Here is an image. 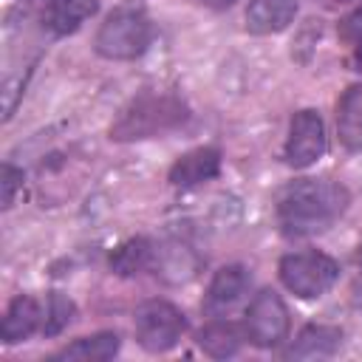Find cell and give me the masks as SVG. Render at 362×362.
Wrapping results in <instances>:
<instances>
[{
    "label": "cell",
    "mask_w": 362,
    "mask_h": 362,
    "mask_svg": "<svg viewBox=\"0 0 362 362\" xmlns=\"http://www.w3.org/2000/svg\"><path fill=\"white\" fill-rule=\"evenodd\" d=\"M351 195L339 181L303 178L288 184L277 198V223L288 238H311L331 229L348 209Z\"/></svg>",
    "instance_id": "6da1fadb"
},
{
    "label": "cell",
    "mask_w": 362,
    "mask_h": 362,
    "mask_svg": "<svg viewBox=\"0 0 362 362\" xmlns=\"http://www.w3.org/2000/svg\"><path fill=\"white\" fill-rule=\"evenodd\" d=\"M189 119V107L175 93H141L130 99L110 124L113 141H139L164 136Z\"/></svg>",
    "instance_id": "7a4b0ae2"
},
{
    "label": "cell",
    "mask_w": 362,
    "mask_h": 362,
    "mask_svg": "<svg viewBox=\"0 0 362 362\" xmlns=\"http://www.w3.org/2000/svg\"><path fill=\"white\" fill-rule=\"evenodd\" d=\"M96 54L105 59H136L150 45V20L139 3L116 6L96 31Z\"/></svg>",
    "instance_id": "3957f363"
},
{
    "label": "cell",
    "mask_w": 362,
    "mask_h": 362,
    "mask_svg": "<svg viewBox=\"0 0 362 362\" xmlns=\"http://www.w3.org/2000/svg\"><path fill=\"white\" fill-rule=\"evenodd\" d=\"M277 274L291 294L303 300H314V297H322L337 283L339 266L334 257L322 252H294L280 260Z\"/></svg>",
    "instance_id": "277c9868"
},
{
    "label": "cell",
    "mask_w": 362,
    "mask_h": 362,
    "mask_svg": "<svg viewBox=\"0 0 362 362\" xmlns=\"http://www.w3.org/2000/svg\"><path fill=\"white\" fill-rule=\"evenodd\" d=\"M184 331V314L167 300H147L136 308V339L150 354H164L175 348Z\"/></svg>",
    "instance_id": "5b68a950"
},
{
    "label": "cell",
    "mask_w": 362,
    "mask_h": 362,
    "mask_svg": "<svg viewBox=\"0 0 362 362\" xmlns=\"http://www.w3.org/2000/svg\"><path fill=\"white\" fill-rule=\"evenodd\" d=\"M243 331L257 348L280 345L288 334V311H286V303L280 300V294H274L272 288L257 291L246 308Z\"/></svg>",
    "instance_id": "8992f818"
},
{
    "label": "cell",
    "mask_w": 362,
    "mask_h": 362,
    "mask_svg": "<svg viewBox=\"0 0 362 362\" xmlns=\"http://www.w3.org/2000/svg\"><path fill=\"white\" fill-rule=\"evenodd\" d=\"M322 153H325L322 116L311 107L297 110L291 116V127H288V139H286V161L294 170H303V167H311Z\"/></svg>",
    "instance_id": "52a82bcc"
},
{
    "label": "cell",
    "mask_w": 362,
    "mask_h": 362,
    "mask_svg": "<svg viewBox=\"0 0 362 362\" xmlns=\"http://www.w3.org/2000/svg\"><path fill=\"white\" fill-rule=\"evenodd\" d=\"M221 173V150L215 147H195L175 158L170 167V184L173 187H198L204 181H212Z\"/></svg>",
    "instance_id": "ba28073f"
},
{
    "label": "cell",
    "mask_w": 362,
    "mask_h": 362,
    "mask_svg": "<svg viewBox=\"0 0 362 362\" xmlns=\"http://www.w3.org/2000/svg\"><path fill=\"white\" fill-rule=\"evenodd\" d=\"M252 277L243 266L232 263V266H223L215 272L209 288H206V297H204V311L206 314H223L226 308H232L249 288Z\"/></svg>",
    "instance_id": "9c48e42d"
},
{
    "label": "cell",
    "mask_w": 362,
    "mask_h": 362,
    "mask_svg": "<svg viewBox=\"0 0 362 362\" xmlns=\"http://www.w3.org/2000/svg\"><path fill=\"white\" fill-rule=\"evenodd\" d=\"M37 328H42V308L34 297L28 294H20L8 303L6 314H3V322H0V337L3 342H20V339H28Z\"/></svg>",
    "instance_id": "30bf717a"
},
{
    "label": "cell",
    "mask_w": 362,
    "mask_h": 362,
    "mask_svg": "<svg viewBox=\"0 0 362 362\" xmlns=\"http://www.w3.org/2000/svg\"><path fill=\"white\" fill-rule=\"evenodd\" d=\"M297 0H252L246 8V31L277 34L294 23Z\"/></svg>",
    "instance_id": "8fae6325"
},
{
    "label": "cell",
    "mask_w": 362,
    "mask_h": 362,
    "mask_svg": "<svg viewBox=\"0 0 362 362\" xmlns=\"http://www.w3.org/2000/svg\"><path fill=\"white\" fill-rule=\"evenodd\" d=\"M342 342V331L334 325H305L294 345L288 348V359H322V356H334L337 348Z\"/></svg>",
    "instance_id": "7c38bea8"
},
{
    "label": "cell",
    "mask_w": 362,
    "mask_h": 362,
    "mask_svg": "<svg viewBox=\"0 0 362 362\" xmlns=\"http://www.w3.org/2000/svg\"><path fill=\"white\" fill-rule=\"evenodd\" d=\"M337 130L348 150H362V82L351 85L337 102Z\"/></svg>",
    "instance_id": "4fadbf2b"
},
{
    "label": "cell",
    "mask_w": 362,
    "mask_h": 362,
    "mask_svg": "<svg viewBox=\"0 0 362 362\" xmlns=\"http://www.w3.org/2000/svg\"><path fill=\"white\" fill-rule=\"evenodd\" d=\"M119 334L113 331H99L90 337H79L76 342L65 345L54 359H76V362H107L119 354Z\"/></svg>",
    "instance_id": "5bb4252c"
},
{
    "label": "cell",
    "mask_w": 362,
    "mask_h": 362,
    "mask_svg": "<svg viewBox=\"0 0 362 362\" xmlns=\"http://www.w3.org/2000/svg\"><path fill=\"white\" fill-rule=\"evenodd\" d=\"M156 260V249L147 238H130L124 240L119 249H113L110 255V269L119 274V277H133V274H141L144 269H150Z\"/></svg>",
    "instance_id": "9a60e30c"
},
{
    "label": "cell",
    "mask_w": 362,
    "mask_h": 362,
    "mask_svg": "<svg viewBox=\"0 0 362 362\" xmlns=\"http://www.w3.org/2000/svg\"><path fill=\"white\" fill-rule=\"evenodd\" d=\"M243 342V334L238 325L232 322H223V320H215L209 325H204L198 331V348L215 359H226V356H235L238 348Z\"/></svg>",
    "instance_id": "2e32d148"
},
{
    "label": "cell",
    "mask_w": 362,
    "mask_h": 362,
    "mask_svg": "<svg viewBox=\"0 0 362 362\" xmlns=\"http://www.w3.org/2000/svg\"><path fill=\"white\" fill-rule=\"evenodd\" d=\"M96 8H99L96 0H51V6H48V25L54 28V34H71L88 17H93Z\"/></svg>",
    "instance_id": "e0dca14e"
},
{
    "label": "cell",
    "mask_w": 362,
    "mask_h": 362,
    "mask_svg": "<svg viewBox=\"0 0 362 362\" xmlns=\"http://www.w3.org/2000/svg\"><path fill=\"white\" fill-rule=\"evenodd\" d=\"M71 320H74V303H71L65 294L51 291V294H48V303H45V311H42V334H45V337H54V334H59Z\"/></svg>",
    "instance_id": "ac0fdd59"
},
{
    "label": "cell",
    "mask_w": 362,
    "mask_h": 362,
    "mask_svg": "<svg viewBox=\"0 0 362 362\" xmlns=\"http://www.w3.org/2000/svg\"><path fill=\"white\" fill-rule=\"evenodd\" d=\"M0 184H3V209H8L14 204V195L17 189L23 187V170H17L14 164H3V175H0Z\"/></svg>",
    "instance_id": "d6986e66"
},
{
    "label": "cell",
    "mask_w": 362,
    "mask_h": 362,
    "mask_svg": "<svg viewBox=\"0 0 362 362\" xmlns=\"http://www.w3.org/2000/svg\"><path fill=\"white\" fill-rule=\"evenodd\" d=\"M339 37H342L345 42L362 45V6H356V8L339 23Z\"/></svg>",
    "instance_id": "ffe728a7"
},
{
    "label": "cell",
    "mask_w": 362,
    "mask_h": 362,
    "mask_svg": "<svg viewBox=\"0 0 362 362\" xmlns=\"http://www.w3.org/2000/svg\"><path fill=\"white\" fill-rule=\"evenodd\" d=\"M351 303L356 308H362V255H359V269H356V277L351 283Z\"/></svg>",
    "instance_id": "44dd1931"
},
{
    "label": "cell",
    "mask_w": 362,
    "mask_h": 362,
    "mask_svg": "<svg viewBox=\"0 0 362 362\" xmlns=\"http://www.w3.org/2000/svg\"><path fill=\"white\" fill-rule=\"evenodd\" d=\"M218 3H221V6H232L235 0H218Z\"/></svg>",
    "instance_id": "7402d4cb"
}]
</instances>
